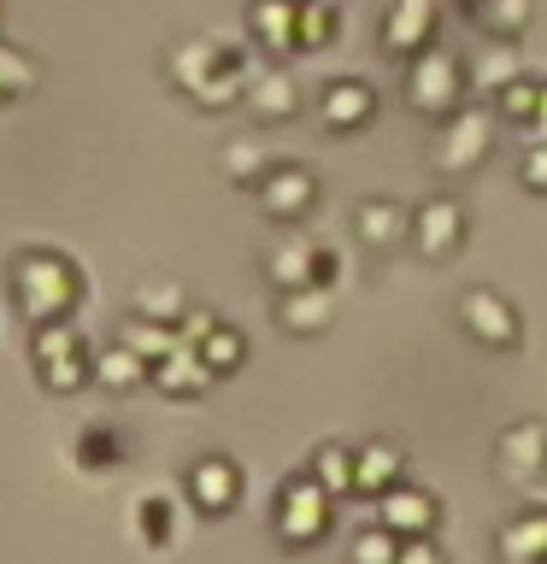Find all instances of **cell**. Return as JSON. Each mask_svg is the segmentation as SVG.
I'll list each match as a JSON object with an SVG mask.
<instances>
[{"label": "cell", "instance_id": "2e32d148", "mask_svg": "<svg viewBox=\"0 0 547 564\" xmlns=\"http://www.w3.org/2000/svg\"><path fill=\"white\" fill-rule=\"evenodd\" d=\"M436 0H388L383 12V47L400 53V59H412L418 47H430V30H436Z\"/></svg>", "mask_w": 547, "mask_h": 564}, {"label": "cell", "instance_id": "83f0119b", "mask_svg": "<svg viewBox=\"0 0 547 564\" xmlns=\"http://www.w3.org/2000/svg\"><path fill=\"white\" fill-rule=\"evenodd\" d=\"M118 341H124V347H136L148 365H165L171 352L183 347V329H171V324H148V317H130Z\"/></svg>", "mask_w": 547, "mask_h": 564}, {"label": "cell", "instance_id": "8d00e7d4", "mask_svg": "<svg viewBox=\"0 0 547 564\" xmlns=\"http://www.w3.org/2000/svg\"><path fill=\"white\" fill-rule=\"evenodd\" d=\"M518 176L529 194H547V141H529L524 159H518Z\"/></svg>", "mask_w": 547, "mask_h": 564}, {"label": "cell", "instance_id": "277c9868", "mask_svg": "<svg viewBox=\"0 0 547 564\" xmlns=\"http://www.w3.org/2000/svg\"><path fill=\"white\" fill-rule=\"evenodd\" d=\"M330 506H335V494L318 482L312 470H294L289 482L277 488V506H271L277 541L289 546V553H300V546H318V541L330 535Z\"/></svg>", "mask_w": 547, "mask_h": 564}, {"label": "cell", "instance_id": "d6986e66", "mask_svg": "<svg viewBox=\"0 0 547 564\" xmlns=\"http://www.w3.org/2000/svg\"><path fill=\"white\" fill-rule=\"evenodd\" d=\"M247 106H254L259 123H289V118H300V88L282 65H265L247 83Z\"/></svg>", "mask_w": 547, "mask_h": 564}, {"label": "cell", "instance_id": "9a60e30c", "mask_svg": "<svg viewBox=\"0 0 547 564\" xmlns=\"http://www.w3.org/2000/svg\"><path fill=\"white\" fill-rule=\"evenodd\" d=\"M371 118H377V88L365 77H342L318 95V123L324 130H365Z\"/></svg>", "mask_w": 547, "mask_h": 564}, {"label": "cell", "instance_id": "7c38bea8", "mask_svg": "<svg viewBox=\"0 0 547 564\" xmlns=\"http://www.w3.org/2000/svg\"><path fill=\"white\" fill-rule=\"evenodd\" d=\"M459 241H465V206L453 194H430L412 212V247L423 259H448V253H459Z\"/></svg>", "mask_w": 547, "mask_h": 564}, {"label": "cell", "instance_id": "603a6c76", "mask_svg": "<svg viewBox=\"0 0 547 564\" xmlns=\"http://www.w3.org/2000/svg\"><path fill=\"white\" fill-rule=\"evenodd\" d=\"M465 18L489 42H518L529 18H536V0H465Z\"/></svg>", "mask_w": 547, "mask_h": 564}, {"label": "cell", "instance_id": "d590c367", "mask_svg": "<svg viewBox=\"0 0 547 564\" xmlns=\"http://www.w3.org/2000/svg\"><path fill=\"white\" fill-rule=\"evenodd\" d=\"M124 447H118V435H106V430H88L83 441H77V458H83V470H100L106 458H118Z\"/></svg>", "mask_w": 547, "mask_h": 564}, {"label": "cell", "instance_id": "1f68e13d", "mask_svg": "<svg viewBox=\"0 0 547 564\" xmlns=\"http://www.w3.org/2000/svg\"><path fill=\"white\" fill-rule=\"evenodd\" d=\"M0 88H7V100L35 95V88H42V65H35L24 47H0Z\"/></svg>", "mask_w": 547, "mask_h": 564}, {"label": "cell", "instance_id": "ba28073f", "mask_svg": "<svg viewBox=\"0 0 547 564\" xmlns=\"http://www.w3.org/2000/svg\"><path fill=\"white\" fill-rule=\"evenodd\" d=\"M459 329L471 335L476 347H489V352H506V347H518V306L501 294V289H465L459 294Z\"/></svg>", "mask_w": 547, "mask_h": 564}, {"label": "cell", "instance_id": "5b68a950", "mask_svg": "<svg viewBox=\"0 0 547 564\" xmlns=\"http://www.w3.org/2000/svg\"><path fill=\"white\" fill-rule=\"evenodd\" d=\"M494 123H501V112H494V106H476V100H465L453 118H441L436 148H430V171L471 176L489 159V148H494Z\"/></svg>", "mask_w": 547, "mask_h": 564}, {"label": "cell", "instance_id": "30bf717a", "mask_svg": "<svg viewBox=\"0 0 547 564\" xmlns=\"http://www.w3.org/2000/svg\"><path fill=\"white\" fill-rule=\"evenodd\" d=\"M254 200H259V212L271 224H300L318 206V176L307 165H271L265 183L254 188Z\"/></svg>", "mask_w": 547, "mask_h": 564}, {"label": "cell", "instance_id": "e0dca14e", "mask_svg": "<svg viewBox=\"0 0 547 564\" xmlns=\"http://www.w3.org/2000/svg\"><path fill=\"white\" fill-rule=\"evenodd\" d=\"M247 30H254V42L265 53L289 59V53H300V0H254L247 7Z\"/></svg>", "mask_w": 547, "mask_h": 564}, {"label": "cell", "instance_id": "f1b7e54d", "mask_svg": "<svg viewBox=\"0 0 547 564\" xmlns=\"http://www.w3.org/2000/svg\"><path fill=\"white\" fill-rule=\"evenodd\" d=\"M218 165H224V176H229L236 188H259L265 171H271V159H265V148H259L254 135H242V141H224V159H218Z\"/></svg>", "mask_w": 547, "mask_h": 564}, {"label": "cell", "instance_id": "7a4b0ae2", "mask_svg": "<svg viewBox=\"0 0 547 564\" xmlns=\"http://www.w3.org/2000/svg\"><path fill=\"white\" fill-rule=\"evenodd\" d=\"M83 300V271L53 247H18L12 253V306L24 312V324H65Z\"/></svg>", "mask_w": 547, "mask_h": 564}, {"label": "cell", "instance_id": "d6a6232c", "mask_svg": "<svg viewBox=\"0 0 547 564\" xmlns=\"http://www.w3.org/2000/svg\"><path fill=\"white\" fill-rule=\"evenodd\" d=\"M335 35V0H300V53H324Z\"/></svg>", "mask_w": 547, "mask_h": 564}, {"label": "cell", "instance_id": "4fadbf2b", "mask_svg": "<svg viewBox=\"0 0 547 564\" xmlns=\"http://www.w3.org/2000/svg\"><path fill=\"white\" fill-rule=\"evenodd\" d=\"M377 518L395 529L400 541H418V535H436V523H441V500L430 488H418V482H395L377 500Z\"/></svg>", "mask_w": 547, "mask_h": 564}, {"label": "cell", "instance_id": "e575fe53", "mask_svg": "<svg viewBox=\"0 0 547 564\" xmlns=\"http://www.w3.org/2000/svg\"><path fill=\"white\" fill-rule=\"evenodd\" d=\"M136 529H141V541H148V546H165L171 541V500H165V494H148V500H141L136 506Z\"/></svg>", "mask_w": 547, "mask_h": 564}, {"label": "cell", "instance_id": "60d3db41", "mask_svg": "<svg viewBox=\"0 0 547 564\" xmlns=\"http://www.w3.org/2000/svg\"><path fill=\"white\" fill-rule=\"evenodd\" d=\"M0 106H7V88H0Z\"/></svg>", "mask_w": 547, "mask_h": 564}, {"label": "cell", "instance_id": "4dcf8cb0", "mask_svg": "<svg viewBox=\"0 0 547 564\" xmlns=\"http://www.w3.org/2000/svg\"><path fill=\"white\" fill-rule=\"evenodd\" d=\"M395 558H400V535H395L383 518L365 523L360 535L347 541V564H395Z\"/></svg>", "mask_w": 547, "mask_h": 564}, {"label": "cell", "instance_id": "74e56055", "mask_svg": "<svg viewBox=\"0 0 547 564\" xmlns=\"http://www.w3.org/2000/svg\"><path fill=\"white\" fill-rule=\"evenodd\" d=\"M218 324H224V317L212 312V306H206V312H201V306H189V312H183V324H176V329H183V341H189V347H201V341H206V335L218 329Z\"/></svg>", "mask_w": 547, "mask_h": 564}, {"label": "cell", "instance_id": "ac0fdd59", "mask_svg": "<svg viewBox=\"0 0 547 564\" xmlns=\"http://www.w3.org/2000/svg\"><path fill=\"white\" fill-rule=\"evenodd\" d=\"M395 482H406V447L400 441H365L360 447V476H353V494H365V500H383Z\"/></svg>", "mask_w": 547, "mask_h": 564}, {"label": "cell", "instance_id": "5bb4252c", "mask_svg": "<svg viewBox=\"0 0 547 564\" xmlns=\"http://www.w3.org/2000/svg\"><path fill=\"white\" fill-rule=\"evenodd\" d=\"M353 236H360L371 253H388V247L412 241V212L400 200H388V194H371V200H360V212H353Z\"/></svg>", "mask_w": 547, "mask_h": 564}, {"label": "cell", "instance_id": "6da1fadb", "mask_svg": "<svg viewBox=\"0 0 547 564\" xmlns=\"http://www.w3.org/2000/svg\"><path fill=\"white\" fill-rule=\"evenodd\" d=\"M165 70L194 106H206V112H224V106L247 100V83H254L247 53L229 47V42H176L165 53Z\"/></svg>", "mask_w": 547, "mask_h": 564}, {"label": "cell", "instance_id": "f546056e", "mask_svg": "<svg viewBox=\"0 0 547 564\" xmlns=\"http://www.w3.org/2000/svg\"><path fill=\"white\" fill-rule=\"evenodd\" d=\"M541 95H547V83H536V77H518L512 88H501L489 106L501 112V123H518V130H529L536 123V112H541Z\"/></svg>", "mask_w": 547, "mask_h": 564}, {"label": "cell", "instance_id": "52a82bcc", "mask_svg": "<svg viewBox=\"0 0 547 564\" xmlns=\"http://www.w3.org/2000/svg\"><path fill=\"white\" fill-rule=\"evenodd\" d=\"M265 276L277 282V294H289V289H330V282L342 276V259H335V247H324V241L282 236L271 253H265Z\"/></svg>", "mask_w": 547, "mask_h": 564}, {"label": "cell", "instance_id": "cb8c5ba5", "mask_svg": "<svg viewBox=\"0 0 547 564\" xmlns=\"http://www.w3.org/2000/svg\"><path fill=\"white\" fill-rule=\"evenodd\" d=\"M153 382H159V394H171V400H194V394H206V382H212V370L201 359V347H176L165 365H153Z\"/></svg>", "mask_w": 547, "mask_h": 564}, {"label": "cell", "instance_id": "7402d4cb", "mask_svg": "<svg viewBox=\"0 0 547 564\" xmlns=\"http://www.w3.org/2000/svg\"><path fill=\"white\" fill-rule=\"evenodd\" d=\"M465 77H471V95H501V88H512L524 77V59H518V42H489L476 59L465 65Z\"/></svg>", "mask_w": 547, "mask_h": 564}, {"label": "cell", "instance_id": "8fae6325", "mask_svg": "<svg viewBox=\"0 0 547 564\" xmlns=\"http://www.w3.org/2000/svg\"><path fill=\"white\" fill-rule=\"evenodd\" d=\"M183 494H189V506L201 511V518H224V511L242 500V470H236V458H224V453L194 458L189 476H183Z\"/></svg>", "mask_w": 547, "mask_h": 564}, {"label": "cell", "instance_id": "44dd1931", "mask_svg": "<svg viewBox=\"0 0 547 564\" xmlns=\"http://www.w3.org/2000/svg\"><path fill=\"white\" fill-rule=\"evenodd\" d=\"M335 317V294L330 289H289L277 294V324L289 335H324Z\"/></svg>", "mask_w": 547, "mask_h": 564}, {"label": "cell", "instance_id": "4316f807", "mask_svg": "<svg viewBox=\"0 0 547 564\" xmlns=\"http://www.w3.org/2000/svg\"><path fill=\"white\" fill-rule=\"evenodd\" d=\"M307 470L324 482L335 500H347L353 494V476H360V447H342V441H324L312 458H307Z\"/></svg>", "mask_w": 547, "mask_h": 564}, {"label": "cell", "instance_id": "3957f363", "mask_svg": "<svg viewBox=\"0 0 547 564\" xmlns=\"http://www.w3.org/2000/svg\"><path fill=\"white\" fill-rule=\"evenodd\" d=\"M471 95V77H465V59H459L453 47H418L412 59H406V106L423 118H453L459 106Z\"/></svg>", "mask_w": 547, "mask_h": 564}, {"label": "cell", "instance_id": "ab89813d", "mask_svg": "<svg viewBox=\"0 0 547 564\" xmlns=\"http://www.w3.org/2000/svg\"><path fill=\"white\" fill-rule=\"evenodd\" d=\"M524 135H529V141H547V95H541V112H536V123H529Z\"/></svg>", "mask_w": 547, "mask_h": 564}, {"label": "cell", "instance_id": "d4e9b609", "mask_svg": "<svg viewBox=\"0 0 547 564\" xmlns=\"http://www.w3.org/2000/svg\"><path fill=\"white\" fill-rule=\"evenodd\" d=\"M148 377H153V365L141 359L136 347L112 341V347H100V352H95V382L106 388V394H130V388H141Z\"/></svg>", "mask_w": 547, "mask_h": 564}, {"label": "cell", "instance_id": "ffe728a7", "mask_svg": "<svg viewBox=\"0 0 547 564\" xmlns=\"http://www.w3.org/2000/svg\"><path fill=\"white\" fill-rule=\"evenodd\" d=\"M494 553H501V564H547V511L506 518L501 535H494Z\"/></svg>", "mask_w": 547, "mask_h": 564}, {"label": "cell", "instance_id": "836d02e7", "mask_svg": "<svg viewBox=\"0 0 547 564\" xmlns=\"http://www.w3.org/2000/svg\"><path fill=\"white\" fill-rule=\"evenodd\" d=\"M242 352H247V341H242V329H229V324H218V329L201 341V359H206L212 377H229V370L242 365Z\"/></svg>", "mask_w": 547, "mask_h": 564}, {"label": "cell", "instance_id": "8992f818", "mask_svg": "<svg viewBox=\"0 0 547 564\" xmlns=\"http://www.w3.org/2000/svg\"><path fill=\"white\" fill-rule=\"evenodd\" d=\"M30 359H35V377H42L47 394H77L83 382H95V352H88L83 329H71V324H42L35 329Z\"/></svg>", "mask_w": 547, "mask_h": 564}, {"label": "cell", "instance_id": "484cf974", "mask_svg": "<svg viewBox=\"0 0 547 564\" xmlns=\"http://www.w3.org/2000/svg\"><path fill=\"white\" fill-rule=\"evenodd\" d=\"M183 312H189V294L176 289V282H136V294H130V317H148V324H183Z\"/></svg>", "mask_w": 547, "mask_h": 564}, {"label": "cell", "instance_id": "f35d334b", "mask_svg": "<svg viewBox=\"0 0 547 564\" xmlns=\"http://www.w3.org/2000/svg\"><path fill=\"white\" fill-rule=\"evenodd\" d=\"M395 564H448V553H441L436 535H418V541H400V558Z\"/></svg>", "mask_w": 547, "mask_h": 564}, {"label": "cell", "instance_id": "9c48e42d", "mask_svg": "<svg viewBox=\"0 0 547 564\" xmlns=\"http://www.w3.org/2000/svg\"><path fill=\"white\" fill-rule=\"evenodd\" d=\"M494 470H501V482H512V488L541 482L547 476V423L541 417L506 423L501 441H494Z\"/></svg>", "mask_w": 547, "mask_h": 564}]
</instances>
